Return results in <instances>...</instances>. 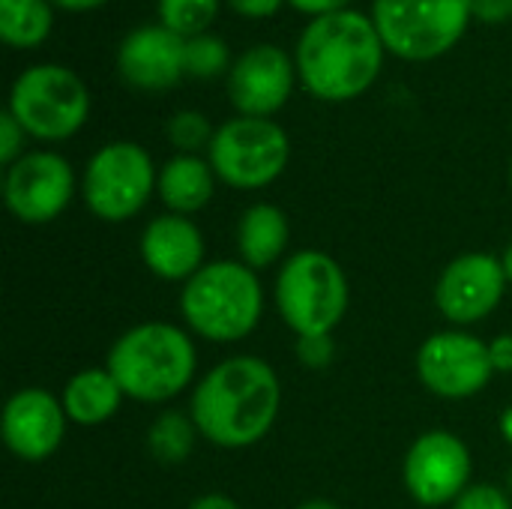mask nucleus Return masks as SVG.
Returning a JSON list of instances; mask_svg holds the SVG:
<instances>
[{"label":"nucleus","instance_id":"obj_1","mask_svg":"<svg viewBox=\"0 0 512 509\" xmlns=\"http://www.w3.org/2000/svg\"><path fill=\"white\" fill-rule=\"evenodd\" d=\"M282 408L276 369L255 354L216 363L192 390L189 417L198 435L222 450H246L264 441Z\"/></svg>","mask_w":512,"mask_h":509},{"label":"nucleus","instance_id":"obj_2","mask_svg":"<svg viewBox=\"0 0 512 509\" xmlns=\"http://www.w3.org/2000/svg\"><path fill=\"white\" fill-rule=\"evenodd\" d=\"M384 42L369 15L336 9L315 15L297 42V69L309 93L327 102L360 96L381 69Z\"/></svg>","mask_w":512,"mask_h":509},{"label":"nucleus","instance_id":"obj_3","mask_svg":"<svg viewBox=\"0 0 512 509\" xmlns=\"http://www.w3.org/2000/svg\"><path fill=\"white\" fill-rule=\"evenodd\" d=\"M105 369L114 375L126 399L162 405L192 387L198 351L183 327L168 321H144L114 339Z\"/></svg>","mask_w":512,"mask_h":509},{"label":"nucleus","instance_id":"obj_4","mask_svg":"<svg viewBox=\"0 0 512 509\" xmlns=\"http://www.w3.org/2000/svg\"><path fill=\"white\" fill-rule=\"evenodd\" d=\"M183 324L204 342L246 339L264 315V288L243 261H207L180 291Z\"/></svg>","mask_w":512,"mask_h":509},{"label":"nucleus","instance_id":"obj_5","mask_svg":"<svg viewBox=\"0 0 512 509\" xmlns=\"http://www.w3.org/2000/svg\"><path fill=\"white\" fill-rule=\"evenodd\" d=\"M276 309L285 327L300 336H333L342 324L351 288L342 264L318 249H300L288 255L273 285Z\"/></svg>","mask_w":512,"mask_h":509},{"label":"nucleus","instance_id":"obj_6","mask_svg":"<svg viewBox=\"0 0 512 509\" xmlns=\"http://www.w3.org/2000/svg\"><path fill=\"white\" fill-rule=\"evenodd\" d=\"M9 111L27 135L39 141H63L84 126L90 96L72 69L39 63L15 78L9 90Z\"/></svg>","mask_w":512,"mask_h":509},{"label":"nucleus","instance_id":"obj_7","mask_svg":"<svg viewBox=\"0 0 512 509\" xmlns=\"http://www.w3.org/2000/svg\"><path fill=\"white\" fill-rule=\"evenodd\" d=\"M207 159L222 183L234 189H264L288 168L291 141L270 117L240 114L216 129Z\"/></svg>","mask_w":512,"mask_h":509},{"label":"nucleus","instance_id":"obj_8","mask_svg":"<svg viewBox=\"0 0 512 509\" xmlns=\"http://www.w3.org/2000/svg\"><path fill=\"white\" fill-rule=\"evenodd\" d=\"M159 171L150 153L135 141H111L99 147L81 180L87 210L102 222H129L156 192Z\"/></svg>","mask_w":512,"mask_h":509},{"label":"nucleus","instance_id":"obj_9","mask_svg":"<svg viewBox=\"0 0 512 509\" xmlns=\"http://www.w3.org/2000/svg\"><path fill=\"white\" fill-rule=\"evenodd\" d=\"M471 18V0H372L381 42L408 60L444 54Z\"/></svg>","mask_w":512,"mask_h":509},{"label":"nucleus","instance_id":"obj_10","mask_svg":"<svg viewBox=\"0 0 512 509\" xmlns=\"http://www.w3.org/2000/svg\"><path fill=\"white\" fill-rule=\"evenodd\" d=\"M495 375L489 342L468 330H441L432 333L417 351V378L420 384L441 399H471L489 387Z\"/></svg>","mask_w":512,"mask_h":509},{"label":"nucleus","instance_id":"obj_11","mask_svg":"<svg viewBox=\"0 0 512 509\" xmlns=\"http://www.w3.org/2000/svg\"><path fill=\"white\" fill-rule=\"evenodd\" d=\"M471 474L468 444L447 429L423 432L402 462V483L420 507H453L471 486Z\"/></svg>","mask_w":512,"mask_h":509},{"label":"nucleus","instance_id":"obj_12","mask_svg":"<svg viewBox=\"0 0 512 509\" xmlns=\"http://www.w3.org/2000/svg\"><path fill=\"white\" fill-rule=\"evenodd\" d=\"M75 195L72 165L51 150L24 153L3 177V201L9 213L24 225L54 222Z\"/></svg>","mask_w":512,"mask_h":509},{"label":"nucleus","instance_id":"obj_13","mask_svg":"<svg viewBox=\"0 0 512 509\" xmlns=\"http://www.w3.org/2000/svg\"><path fill=\"white\" fill-rule=\"evenodd\" d=\"M507 285L510 282L498 255L465 252L441 270L435 285V306L453 327H471L501 306Z\"/></svg>","mask_w":512,"mask_h":509},{"label":"nucleus","instance_id":"obj_14","mask_svg":"<svg viewBox=\"0 0 512 509\" xmlns=\"http://www.w3.org/2000/svg\"><path fill=\"white\" fill-rule=\"evenodd\" d=\"M66 411L57 396L42 387H24L9 396L0 420L6 450L30 465L51 459L66 435Z\"/></svg>","mask_w":512,"mask_h":509},{"label":"nucleus","instance_id":"obj_15","mask_svg":"<svg viewBox=\"0 0 512 509\" xmlns=\"http://www.w3.org/2000/svg\"><path fill=\"white\" fill-rule=\"evenodd\" d=\"M294 87V63L279 45H252L228 69V96L246 117H270Z\"/></svg>","mask_w":512,"mask_h":509},{"label":"nucleus","instance_id":"obj_16","mask_svg":"<svg viewBox=\"0 0 512 509\" xmlns=\"http://www.w3.org/2000/svg\"><path fill=\"white\" fill-rule=\"evenodd\" d=\"M186 36L165 24H144L126 33L117 48L120 75L138 90H168L186 72Z\"/></svg>","mask_w":512,"mask_h":509},{"label":"nucleus","instance_id":"obj_17","mask_svg":"<svg viewBox=\"0 0 512 509\" xmlns=\"http://www.w3.org/2000/svg\"><path fill=\"white\" fill-rule=\"evenodd\" d=\"M141 261L144 267L165 282H189L204 261V234L192 216L165 213L147 222L141 231Z\"/></svg>","mask_w":512,"mask_h":509},{"label":"nucleus","instance_id":"obj_18","mask_svg":"<svg viewBox=\"0 0 512 509\" xmlns=\"http://www.w3.org/2000/svg\"><path fill=\"white\" fill-rule=\"evenodd\" d=\"M216 189V171L210 159H201L195 153H177L171 156L156 177V192L168 213L192 216L204 210Z\"/></svg>","mask_w":512,"mask_h":509},{"label":"nucleus","instance_id":"obj_19","mask_svg":"<svg viewBox=\"0 0 512 509\" xmlns=\"http://www.w3.org/2000/svg\"><path fill=\"white\" fill-rule=\"evenodd\" d=\"M288 240H291V225L282 207L258 201L240 216L237 252H240V261L252 267L255 273L279 264L288 249Z\"/></svg>","mask_w":512,"mask_h":509},{"label":"nucleus","instance_id":"obj_20","mask_svg":"<svg viewBox=\"0 0 512 509\" xmlns=\"http://www.w3.org/2000/svg\"><path fill=\"white\" fill-rule=\"evenodd\" d=\"M123 390L114 381V375L108 369H81L75 372L66 387H63V411L69 417V423L75 426H102L108 423L120 405H123Z\"/></svg>","mask_w":512,"mask_h":509},{"label":"nucleus","instance_id":"obj_21","mask_svg":"<svg viewBox=\"0 0 512 509\" xmlns=\"http://www.w3.org/2000/svg\"><path fill=\"white\" fill-rule=\"evenodd\" d=\"M198 429L183 411H162L147 429V450L159 465H183L198 441Z\"/></svg>","mask_w":512,"mask_h":509},{"label":"nucleus","instance_id":"obj_22","mask_svg":"<svg viewBox=\"0 0 512 509\" xmlns=\"http://www.w3.org/2000/svg\"><path fill=\"white\" fill-rule=\"evenodd\" d=\"M51 30L48 0H0V36L15 48L39 45Z\"/></svg>","mask_w":512,"mask_h":509},{"label":"nucleus","instance_id":"obj_23","mask_svg":"<svg viewBox=\"0 0 512 509\" xmlns=\"http://www.w3.org/2000/svg\"><path fill=\"white\" fill-rule=\"evenodd\" d=\"M219 0H159V18L168 30L180 36L204 33V27L216 18Z\"/></svg>","mask_w":512,"mask_h":509},{"label":"nucleus","instance_id":"obj_24","mask_svg":"<svg viewBox=\"0 0 512 509\" xmlns=\"http://www.w3.org/2000/svg\"><path fill=\"white\" fill-rule=\"evenodd\" d=\"M228 63H231L228 45L219 36H213V33H195V36L186 39V54H183L186 75L213 78V75L225 72Z\"/></svg>","mask_w":512,"mask_h":509},{"label":"nucleus","instance_id":"obj_25","mask_svg":"<svg viewBox=\"0 0 512 509\" xmlns=\"http://www.w3.org/2000/svg\"><path fill=\"white\" fill-rule=\"evenodd\" d=\"M165 132H168V141H171L180 153H195V150H201V147H210V141H213V135H216L213 126H210V120H207L201 111H192V108L177 111V114L168 120Z\"/></svg>","mask_w":512,"mask_h":509},{"label":"nucleus","instance_id":"obj_26","mask_svg":"<svg viewBox=\"0 0 512 509\" xmlns=\"http://www.w3.org/2000/svg\"><path fill=\"white\" fill-rule=\"evenodd\" d=\"M450 509H512L510 495L492 483H471Z\"/></svg>","mask_w":512,"mask_h":509},{"label":"nucleus","instance_id":"obj_27","mask_svg":"<svg viewBox=\"0 0 512 509\" xmlns=\"http://www.w3.org/2000/svg\"><path fill=\"white\" fill-rule=\"evenodd\" d=\"M336 357L333 336H300L297 339V360L306 369H327Z\"/></svg>","mask_w":512,"mask_h":509},{"label":"nucleus","instance_id":"obj_28","mask_svg":"<svg viewBox=\"0 0 512 509\" xmlns=\"http://www.w3.org/2000/svg\"><path fill=\"white\" fill-rule=\"evenodd\" d=\"M24 129H21V123L12 117V111L6 108L3 114H0V162L9 168V165H15L24 153H21V144H24Z\"/></svg>","mask_w":512,"mask_h":509},{"label":"nucleus","instance_id":"obj_29","mask_svg":"<svg viewBox=\"0 0 512 509\" xmlns=\"http://www.w3.org/2000/svg\"><path fill=\"white\" fill-rule=\"evenodd\" d=\"M471 15L489 24H501L512 18V0H471Z\"/></svg>","mask_w":512,"mask_h":509},{"label":"nucleus","instance_id":"obj_30","mask_svg":"<svg viewBox=\"0 0 512 509\" xmlns=\"http://www.w3.org/2000/svg\"><path fill=\"white\" fill-rule=\"evenodd\" d=\"M489 357H492V366L495 372H512V333H501L489 342Z\"/></svg>","mask_w":512,"mask_h":509},{"label":"nucleus","instance_id":"obj_31","mask_svg":"<svg viewBox=\"0 0 512 509\" xmlns=\"http://www.w3.org/2000/svg\"><path fill=\"white\" fill-rule=\"evenodd\" d=\"M231 6L240 12V15H249V18H267L273 15L282 0H231Z\"/></svg>","mask_w":512,"mask_h":509},{"label":"nucleus","instance_id":"obj_32","mask_svg":"<svg viewBox=\"0 0 512 509\" xmlns=\"http://www.w3.org/2000/svg\"><path fill=\"white\" fill-rule=\"evenodd\" d=\"M186 509H240V504H237L234 498L222 495V492H210V495L195 498Z\"/></svg>","mask_w":512,"mask_h":509},{"label":"nucleus","instance_id":"obj_33","mask_svg":"<svg viewBox=\"0 0 512 509\" xmlns=\"http://www.w3.org/2000/svg\"><path fill=\"white\" fill-rule=\"evenodd\" d=\"M297 9H303V12H315V15H324V12H336V9H342L348 0H291Z\"/></svg>","mask_w":512,"mask_h":509},{"label":"nucleus","instance_id":"obj_34","mask_svg":"<svg viewBox=\"0 0 512 509\" xmlns=\"http://www.w3.org/2000/svg\"><path fill=\"white\" fill-rule=\"evenodd\" d=\"M498 426H501V435H504V441H507V444L512 447V405L507 408V411H504V414H501V423H498Z\"/></svg>","mask_w":512,"mask_h":509},{"label":"nucleus","instance_id":"obj_35","mask_svg":"<svg viewBox=\"0 0 512 509\" xmlns=\"http://www.w3.org/2000/svg\"><path fill=\"white\" fill-rule=\"evenodd\" d=\"M297 509H339V504H333L327 498H309V501H303Z\"/></svg>","mask_w":512,"mask_h":509},{"label":"nucleus","instance_id":"obj_36","mask_svg":"<svg viewBox=\"0 0 512 509\" xmlns=\"http://www.w3.org/2000/svg\"><path fill=\"white\" fill-rule=\"evenodd\" d=\"M54 3H60V6H66V9H87V6H96V3H102V0H54Z\"/></svg>","mask_w":512,"mask_h":509},{"label":"nucleus","instance_id":"obj_37","mask_svg":"<svg viewBox=\"0 0 512 509\" xmlns=\"http://www.w3.org/2000/svg\"><path fill=\"white\" fill-rule=\"evenodd\" d=\"M501 264H504V273H507V282L512 285V243L504 249V255H501Z\"/></svg>","mask_w":512,"mask_h":509},{"label":"nucleus","instance_id":"obj_38","mask_svg":"<svg viewBox=\"0 0 512 509\" xmlns=\"http://www.w3.org/2000/svg\"><path fill=\"white\" fill-rule=\"evenodd\" d=\"M507 492L512 495V468H510V474H507Z\"/></svg>","mask_w":512,"mask_h":509},{"label":"nucleus","instance_id":"obj_39","mask_svg":"<svg viewBox=\"0 0 512 509\" xmlns=\"http://www.w3.org/2000/svg\"><path fill=\"white\" fill-rule=\"evenodd\" d=\"M510 183H512V165H510Z\"/></svg>","mask_w":512,"mask_h":509}]
</instances>
